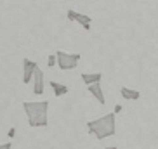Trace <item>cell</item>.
<instances>
[{
  "mask_svg": "<svg viewBox=\"0 0 158 149\" xmlns=\"http://www.w3.org/2000/svg\"><path fill=\"white\" fill-rule=\"evenodd\" d=\"M87 130L98 140L113 137L116 132V115L115 113H108V115L98 118V120L87 121Z\"/></svg>",
  "mask_w": 158,
  "mask_h": 149,
  "instance_id": "cell-1",
  "label": "cell"
},
{
  "mask_svg": "<svg viewBox=\"0 0 158 149\" xmlns=\"http://www.w3.org/2000/svg\"><path fill=\"white\" fill-rule=\"evenodd\" d=\"M24 113L28 118V125L31 128L49 125V101H38V103H23Z\"/></svg>",
  "mask_w": 158,
  "mask_h": 149,
  "instance_id": "cell-2",
  "label": "cell"
},
{
  "mask_svg": "<svg viewBox=\"0 0 158 149\" xmlns=\"http://www.w3.org/2000/svg\"><path fill=\"white\" fill-rule=\"evenodd\" d=\"M57 68L61 71H68V70H75L77 64L80 61V54H71V52H64V50H57Z\"/></svg>",
  "mask_w": 158,
  "mask_h": 149,
  "instance_id": "cell-3",
  "label": "cell"
},
{
  "mask_svg": "<svg viewBox=\"0 0 158 149\" xmlns=\"http://www.w3.org/2000/svg\"><path fill=\"white\" fill-rule=\"evenodd\" d=\"M38 64L35 61L24 57L23 59V83L28 85L30 82H33V76H35V71H37Z\"/></svg>",
  "mask_w": 158,
  "mask_h": 149,
  "instance_id": "cell-4",
  "label": "cell"
},
{
  "mask_svg": "<svg viewBox=\"0 0 158 149\" xmlns=\"http://www.w3.org/2000/svg\"><path fill=\"white\" fill-rule=\"evenodd\" d=\"M66 18L70 19V21H75V23H78V24H82L85 30H90V23H92V19L89 18V16H85V14H82V12H77V10H68L66 12Z\"/></svg>",
  "mask_w": 158,
  "mask_h": 149,
  "instance_id": "cell-5",
  "label": "cell"
},
{
  "mask_svg": "<svg viewBox=\"0 0 158 149\" xmlns=\"http://www.w3.org/2000/svg\"><path fill=\"white\" fill-rule=\"evenodd\" d=\"M44 73L40 68H37L35 71V76H33V92L37 94V95H42L44 94Z\"/></svg>",
  "mask_w": 158,
  "mask_h": 149,
  "instance_id": "cell-6",
  "label": "cell"
},
{
  "mask_svg": "<svg viewBox=\"0 0 158 149\" xmlns=\"http://www.w3.org/2000/svg\"><path fill=\"white\" fill-rule=\"evenodd\" d=\"M87 90L90 94H92L94 97L98 99V103L99 104H106V99H104V92H102V87L101 83H94V85H89Z\"/></svg>",
  "mask_w": 158,
  "mask_h": 149,
  "instance_id": "cell-7",
  "label": "cell"
},
{
  "mask_svg": "<svg viewBox=\"0 0 158 149\" xmlns=\"http://www.w3.org/2000/svg\"><path fill=\"white\" fill-rule=\"evenodd\" d=\"M101 78H102V73H82V82L85 85H94V83H101Z\"/></svg>",
  "mask_w": 158,
  "mask_h": 149,
  "instance_id": "cell-8",
  "label": "cell"
},
{
  "mask_svg": "<svg viewBox=\"0 0 158 149\" xmlns=\"http://www.w3.org/2000/svg\"><path fill=\"white\" fill-rule=\"evenodd\" d=\"M122 97L127 99V101H137L141 97V92L139 90H134V89H129V87H122L120 89Z\"/></svg>",
  "mask_w": 158,
  "mask_h": 149,
  "instance_id": "cell-9",
  "label": "cell"
},
{
  "mask_svg": "<svg viewBox=\"0 0 158 149\" xmlns=\"http://www.w3.org/2000/svg\"><path fill=\"white\" fill-rule=\"evenodd\" d=\"M51 87L54 90L56 97H63V95H66V94L70 92V87H66V85L59 83V82H51Z\"/></svg>",
  "mask_w": 158,
  "mask_h": 149,
  "instance_id": "cell-10",
  "label": "cell"
},
{
  "mask_svg": "<svg viewBox=\"0 0 158 149\" xmlns=\"http://www.w3.org/2000/svg\"><path fill=\"white\" fill-rule=\"evenodd\" d=\"M56 62H57V56H56V54H51V56L47 57V64H49V68H54Z\"/></svg>",
  "mask_w": 158,
  "mask_h": 149,
  "instance_id": "cell-11",
  "label": "cell"
},
{
  "mask_svg": "<svg viewBox=\"0 0 158 149\" xmlns=\"http://www.w3.org/2000/svg\"><path fill=\"white\" fill-rule=\"evenodd\" d=\"M0 149H12V144H10V142H5V144H0Z\"/></svg>",
  "mask_w": 158,
  "mask_h": 149,
  "instance_id": "cell-12",
  "label": "cell"
},
{
  "mask_svg": "<svg viewBox=\"0 0 158 149\" xmlns=\"http://www.w3.org/2000/svg\"><path fill=\"white\" fill-rule=\"evenodd\" d=\"M120 111H122V106H120V104H116V106H115V111H113V113L116 115V113H120Z\"/></svg>",
  "mask_w": 158,
  "mask_h": 149,
  "instance_id": "cell-13",
  "label": "cell"
},
{
  "mask_svg": "<svg viewBox=\"0 0 158 149\" xmlns=\"http://www.w3.org/2000/svg\"><path fill=\"white\" fill-rule=\"evenodd\" d=\"M104 149H118L116 146H108V147H104Z\"/></svg>",
  "mask_w": 158,
  "mask_h": 149,
  "instance_id": "cell-14",
  "label": "cell"
}]
</instances>
